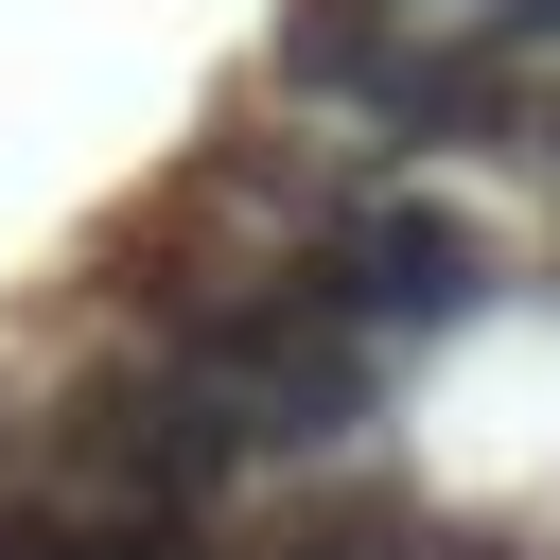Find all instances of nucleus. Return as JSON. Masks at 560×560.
Returning <instances> with one entry per match:
<instances>
[{
	"mask_svg": "<svg viewBox=\"0 0 560 560\" xmlns=\"http://www.w3.org/2000/svg\"><path fill=\"white\" fill-rule=\"evenodd\" d=\"M0 560H105L70 508H35V490H0Z\"/></svg>",
	"mask_w": 560,
	"mask_h": 560,
	"instance_id": "obj_3",
	"label": "nucleus"
},
{
	"mask_svg": "<svg viewBox=\"0 0 560 560\" xmlns=\"http://www.w3.org/2000/svg\"><path fill=\"white\" fill-rule=\"evenodd\" d=\"M385 350H455L490 298H508V245L455 210V192H420V175H368V192H332L315 210V245H298Z\"/></svg>",
	"mask_w": 560,
	"mask_h": 560,
	"instance_id": "obj_2",
	"label": "nucleus"
},
{
	"mask_svg": "<svg viewBox=\"0 0 560 560\" xmlns=\"http://www.w3.org/2000/svg\"><path fill=\"white\" fill-rule=\"evenodd\" d=\"M140 350L158 368H192L210 402H228V438L245 455H280V472H315V455H350L368 420H385V332L315 280V262H262V280H175L158 315H140Z\"/></svg>",
	"mask_w": 560,
	"mask_h": 560,
	"instance_id": "obj_1",
	"label": "nucleus"
},
{
	"mask_svg": "<svg viewBox=\"0 0 560 560\" xmlns=\"http://www.w3.org/2000/svg\"><path fill=\"white\" fill-rule=\"evenodd\" d=\"M490 560H525V542H490Z\"/></svg>",
	"mask_w": 560,
	"mask_h": 560,
	"instance_id": "obj_5",
	"label": "nucleus"
},
{
	"mask_svg": "<svg viewBox=\"0 0 560 560\" xmlns=\"http://www.w3.org/2000/svg\"><path fill=\"white\" fill-rule=\"evenodd\" d=\"M420 18H525V0H420Z\"/></svg>",
	"mask_w": 560,
	"mask_h": 560,
	"instance_id": "obj_4",
	"label": "nucleus"
}]
</instances>
